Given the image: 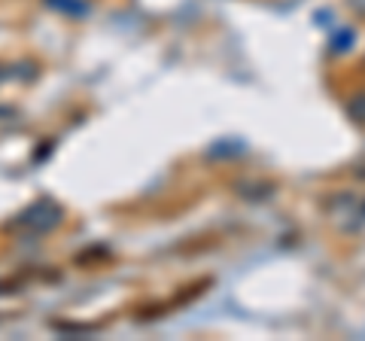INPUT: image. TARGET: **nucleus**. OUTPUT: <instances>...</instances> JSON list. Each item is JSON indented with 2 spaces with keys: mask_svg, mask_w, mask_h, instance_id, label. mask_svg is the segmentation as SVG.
<instances>
[{
  "mask_svg": "<svg viewBox=\"0 0 365 341\" xmlns=\"http://www.w3.org/2000/svg\"><path fill=\"white\" fill-rule=\"evenodd\" d=\"M237 153H244V143L241 141H216L210 146V156H237Z\"/></svg>",
  "mask_w": 365,
  "mask_h": 341,
  "instance_id": "nucleus-1",
  "label": "nucleus"
},
{
  "mask_svg": "<svg viewBox=\"0 0 365 341\" xmlns=\"http://www.w3.org/2000/svg\"><path fill=\"white\" fill-rule=\"evenodd\" d=\"M347 113H350V119L353 122H359V125H365V92H359L356 98L347 104Z\"/></svg>",
  "mask_w": 365,
  "mask_h": 341,
  "instance_id": "nucleus-2",
  "label": "nucleus"
},
{
  "mask_svg": "<svg viewBox=\"0 0 365 341\" xmlns=\"http://www.w3.org/2000/svg\"><path fill=\"white\" fill-rule=\"evenodd\" d=\"M353 40H356V34H353V31H341L338 37L332 40V49H335V52H347Z\"/></svg>",
  "mask_w": 365,
  "mask_h": 341,
  "instance_id": "nucleus-3",
  "label": "nucleus"
},
{
  "mask_svg": "<svg viewBox=\"0 0 365 341\" xmlns=\"http://www.w3.org/2000/svg\"><path fill=\"white\" fill-rule=\"evenodd\" d=\"M347 4H350V9H353V13L365 16V0H347Z\"/></svg>",
  "mask_w": 365,
  "mask_h": 341,
  "instance_id": "nucleus-4",
  "label": "nucleus"
}]
</instances>
